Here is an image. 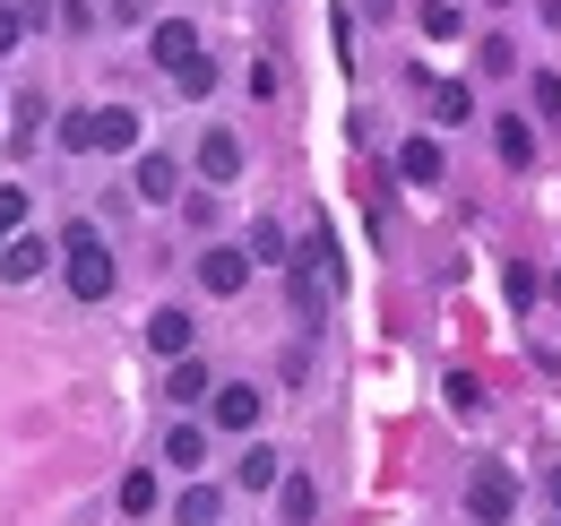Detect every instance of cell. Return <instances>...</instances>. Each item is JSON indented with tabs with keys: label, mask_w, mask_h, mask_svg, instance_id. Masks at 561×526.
<instances>
[{
	"label": "cell",
	"mask_w": 561,
	"mask_h": 526,
	"mask_svg": "<svg viewBox=\"0 0 561 526\" xmlns=\"http://www.w3.org/2000/svg\"><path fill=\"white\" fill-rule=\"evenodd\" d=\"M61 251H70V294L78 302H113V251H104V233L78 216L61 225Z\"/></svg>",
	"instance_id": "1"
},
{
	"label": "cell",
	"mask_w": 561,
	"mask_h": 526,
	"mask_svg": "<svg viewBox=\"0 0 561 526\" xmlns=\"http://www.w3.org/2000/svg\"><path fill=\"white\" fill-rule=\"evenodd\" d=\"M467 518L476 526H510L518 518V474H510V466H476V474H467Z\"/></svg>",
	"instance_id": "2"
},
{
	"label": "cell",
	"mask_w": 561,
	"mask_h": 526,
	"mask_svg": "<svg viewBox=\"0 0 561 526\" xmlns=\"http://www.w3.org/2000/svg\"><path fill=\"white\" fill-rule=\"evenodd\" d=\"M260 405H268V397L251 389V380H225V389H208V423H216V432H251Z\"/></svg>",
	"instance_id": "3"
},
{
	"label": "cell",
	"mask_w": 561,
	"mask_h": 526,
	"mask_svg": "<svg viewBox=\"0 0 561 526\" xmlns=\"http://www.w3.org/2000/svg\"><path fill=\"white\" fill-rule=\"evenodd\" d=\"M199 173H208V182H242V138L208 130V138H199Z\"/></svg>",
	"instance_id": "4"
},
{
	"label": "cell",
	"mask_w": 561,
	"mask_h": 526,
	"mask_svg": "<svg viewBox=\"0 0 561 526\" xmlns=\"http://www.w3.org/2000/svg\"><path fill=\"white\" fill-rule=\"evenodd\" d=\"M199 285H208V294H242V285H251V251H208V260H199Z\"/></svg>",
	"instance_id": "5"
},
{
	"label": "cell",
	"mask_w": 561,
	"mask_h": 526,
	"mask_svg": "<svg viewBox=\"0 0 561 526\" xmlns=\"http://www.w3.org/2000/svg\"><path fill=\"white\" fill-rule=\"evenodd\" d=\"M191 311H173V302H164V311H156V320H147V345H156V354H164V363H173V354H191Z\"/></svg>",
	"instance_id": "6"
},
{
	"label": "cell",
	"mask_w": 561,
	"mask_h": 526,
	"mask_svg": "<svg viewBox=\"0 0 561 526\" xmlns=\"http://www.w3.org/2000/svg\"><path fill=\"white\" fill-rule=\"evenodd\" d=\"M216 380H208V363H199V354H173V371H164V397H173V405H191V397H208Z\"/></svg>",
	"instance_id": "7"
},
{
	"label": "cell",
	"mask_w": 561,
	"mask_h": 526,
	"mask_svg": "<svg viewBox=\"0 0 561 526\" xmlns=\"http://www.w3.org/2000/svg\"><path fill=\"white\" fill-rule=\"evenodd\" d=\"M277 474H285V458L268 449V441H251V449H242V466H233V483H242V492H268Z\"/></svg>",
	"instance_id": "8"
},
{
	"label": "cell",
	"mask_w": 561,
	"mask_h": 526,
	"mask_svg": "<svg viewBox=\"0 0 561 526\" xmlns=\"http://www.w3.org/2000/svg\"><path fill=\"white\" fill-rule=\"evenodd\" d=\"M139 198H156V207L182 198V164H173V156H139Z\"/></svg>",
	"instance_id": "9"
},
{
	"label": "cell",
	"mask_w": 561,
	"mask_h": 526,
	"mask_svg": "<svg viewBox=\"0 0 561 526\" xmlns=\"http://www.w3.org/2000/svg\"><path fill=\"white\" fill-rule=\"evenodd\" d=\"M95 147H113V156L139 147V113H130V104H104V113H95Z\"/></svg>",
	"instance_id": "10"
},
{
	"label": "cell",
	"mask_w": 561,
	"mask_h": 526,
	"mask_svg": "<svg viewBox=\"0 0 561 526\" xmlns=\"http://www.w3.org/2000/svg\"><path fill=\"white\" fill-rule=\"evenodd\" d=\"M398 173H407V182H423V191H432V182H440L449 164H440V147H432V138H407V147H398Z\"/></svg>",
	"instance_id": "11"
},
{
	"label": "cell",
	"mask_w": 561,
	"mask_h": 526,
	"mask_svg": "<svg viewBox=\"0 0 561 526\" xmlns=\"http://www.w3.org/2000/svg\"><path fill=\"white\" fill-rule=\"evenodd\" d=\"M277 492H285V526L320 518V483H311V474H277Z\"/></svg>",
	"instance_id": "12"
},
{
	"label": "cell",
	"mask_w": 561,
	"mask_h": 526,
	"mask_svg": "<svg viewBox=\"0 0 561 526\" xmlns=\"http://www.w3.org/2000/svg\"><path fill=\"white\" fill-rule=\"evenodd\" d=\"M0 276H9V285H35V276H44V242H18V233H9V242H0Z\"/></svg>",
	"instance_id": "13"
},
{
	"label": "cell",
	"mask_w": 561,
	"mask_h": 526,
	"mask_svg": "<svg viewBox=\"0 0 561 526\" xmlns=\"http://www.w3.org/2000/svg\"><path fill=\"white\" fill-rule=\"evenodd\" d=\"M164 458L182 466V474H191V466L208 458V432H199V423H182V414H173V432H164Z\"/></svg>",
	"instance_id": "14"
},
{
	"label": "cell",
	"mask_w": 561,
	"mask_h": 526,
	"mask_svg": "<svg viewBox=\"0 0 561 526\" xmlns=\"http://www.w3.org/2000/svg\"><path fill=\"white\" fill-rule=\"evenodd\" d=\"M432 113H440V122H467V113H476V87H467V78H440V87H432Z\"/></svg>",
	"instance_id": "15"
},
{
	"label": "cell",
	"mask_w": 561,
	"mask_h": 526,
	"mask_svg": "<svg viewBox=\"0 0 561 526\" xmlns=\"http://www.w3.org/2000/svg\"><path fill=\"white\" fill-rule=\"evenodd\" d=\"M164 78H173L182 95H208V87H216V61H208V53H191V61H173Z\"/></svg>",
	"instance_id": "16"
},
{
	"label": "cell",
	"mask_w": 561,
	"mask_h": 526,
	"mask_svg": "<svg viewBox=\"0 0 561 526\" xmlns=\"http://www.w3.org/2000/svg\"><path fill=\"white\" fill-rule=\"evenodd\" d=\"M191 53H199V35H191L182 18H173V26H156V61H164V69H173V61H191Z\"/></svg>",
	"instance_id": "17"
},
{
	"label": "cell",
	"mask_w": 561,
	"mask_h": 526,
	"mask_svg": "<svg viewBox=\"0 0 561 526\" xmlns=\"http://www.w3.org/2000/svg\"><path fill=\"white\" fill-rule=\"evenodd\" d=\"M501 164H527V156H536V130H527V122H501Z\"/></svg>",
	"instance_id": "18"
},
{
	"label": "cell",
	"mask_w": 561,
	"mask_h": 526,
	"mask_svg": "<svg viewBox=\"0 0 561 526\" xmlns=\"http://www.w3.org/2000/svg\"><path fill=\"white\" fill-rule=\"evenodd\" d=\"M122 510H130V518L156 510V474H122Z\"/></svg>",
	"instance_id": "19"
},
{
	"label": "cell",
	"mask_w": 561,
	"mask_h": 526,
	"mask_svg": "<svg viewBox=\"0 0 561 526\" xmlns=\"http://www.w3.org/2000/svg\"><path fill=\"white\" fill-rule=\"evenodd\" d=\"M423 35L449 44V35H458V9H449V0H423Z\"/></svg>",
	"instance_id": "20"
},
{
	"label": "cell",
	"mask_w": 561,
	"mask_h": 526,
	"mask_svg": "<svg viewBox=\"0 0 561 526\" xmlns=\"http://www.w3.org/2000/svg\"><path fill=\"white\" fill-rule=\"evenodd\" d=\"M268 260H285V233L277 225H251V267H268Z\"/></svg>",
	"instance_id": "21"
},
{
	"label": "cell",
	"mask_w": 561,
	"mask_h": 526,
	"mask_svg": "<svg viewBox=\"0 0 561 526\" xmlns=\"http://www.w3.org/2000/svg\"><path fill=\"white\" fill-rule=\"evenodd\" d=\"M182 518H191V526L216 518V483H191V492H182Z\"/></svg>",
	"instance_id": "22"
},
{
	"label": "cell",
	"mask_w": 561,
	"mask_h": 526,
	"mask_svg": "<svg viewBox=\"0 0 561 526\" xmlns=\"http://www.w3.org/2000/svg\"><path fill=\"white\" fill-rule=\"evenodd\" d=\"M449 405H458V414H484V389H476L467 371H449Z\"/></svg>",
	"instance_id": "23"
},
{
	"label": "cell",
	"mask_w": 561,
	"mask_h": 526,
	"mask_svg": "<svg viewBox=\"0 0 561 526\" xmlns=\"http://www.w3.org/2000/svg\"><path fill=\"white\" fill-rule=\"evenodd\" d=\"M536 113H545V122H561V78H553V69H536Z\"/></svg>",
	"instance_id": "24"
},
{
	"label": "cell",
	"mask_w": 561,
	"mask_h": 526,
	"mask_svg": "<svg viewBox=\"0 0 561 526\" xmlns=\"http://www.w3.org/2000/svg\"><path fill=\"white\" fill-rule=\"evenodd\" d=\"M18 225H26V191H0V242H9Z\"/></svg>",
	"instance_id": "25"
},
{
	"label": "cell",
	"mask_w": 561,
	"mask_h": 526,
	"mask_svg": "<svg viewBox=\"0 0 561 526\" xmlns=\"http://www.w3.org/2000/svg\"><path fill=\"white\" fill-rule=\"evenodd\" d=\"M18 44H26V18H18V9H0V61H9Z\"/></svg>",
	"instance_id": "26"
},
{
	"label": "cell",
	"mask_w": 561,
	"mask_h": 526,
	"mask_svg": "<svg viewBox=\"0 0 561 526\" xmlns=\"http://www.w3.org/2000/svg\"><path fill=\"white\" fill-rule=\"evenodd\" d=\"M553 510H561V466H553Z\"/></svg>",
	"instance_id": "27"
},
{
	"label": "cell",
	"mask_w": 561,
	"mask_h": 526,
	"mask_svg": "<svg viewBox=\"0 0 561 526\" xmlns=\"http://www.w3.org/2000/svg\"><path fill=\"white\" fill-rule=\"evenodd\" d=\"M501 9H510V0H501Z\"/></svg>",
	"instance_id": "28"
},
{
	"label": "cell",
	"mask_w": 561,
	"mask_h": 526,
	"mask_svg": "<svg viewBox=\"0 0 561 526\" xmlns=\"http://www.w3.org/2000/svg\"><path fill=\"white\" fill-rule=\"evenodd\" d=\"M208 526H216V518H208Z\"/></svg>",
	"instance_id": "29"
}]
</instances>
